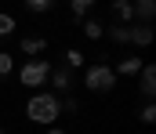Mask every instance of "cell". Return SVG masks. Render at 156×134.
I'll use <instances>...</instances> for the list:
<instances>
[{"mask_svg":"<svg viewBox=\"0 0 156 134\" xmlns=\"http://www.w3.org/2000/svg\"><path fill=\"white\" fill-rule=\"evenodd\" d=\"M69 7H73V15H76V22L87 18V11L94 7V0H69Z\"/></svg>","mask_w":156,"mask_h":134,"instance_id":"13","label":"cell"},{"mask_svg":"<svg viewBox=\"0 0 156 134\" xmlns=\"http://www.w3.org/2000/svg\"><path fill=\"white\" fill-rule=\"evenodd\" d=\"M11 33H15V18L7 11H0V36H11Z\"/></svg>","mask_w":156,"mask_h":134,"instance_id":"15","label":"cell"},{"mask_svg":"<svg viewBox=\"0 0 156 134\" xmlns=\"http://www.w3.org/2000/svg\"><path fill=\"white\" fill-rule=\"evenodd\" d=\"M47 80L55 84V94H58V98H66V91L73 87V69H51Z\"/></svg>","mask_w":156,"mask_h":134,"instance_id":"4","label":"cell"},{"mask_svg":"<svg viewBox=\"0 0 156 134\" xmlns=\"http://www.w3.org/2000/svg\"><path fill=\"white\" fill-rule=\"evenodd\" d=\"M11 69H15V58H11L7 51H0V76H7Z\"/></svg>","mask_w":156,"mask_h":134,"instance_id":"16","label":"cell"},{"mask_svg":"<svg viewBox=\"0 0 156 134\" xmlns=\"http://www.w3.org/2000/svg\"><path fill=\"white\" fill-rule=\"evenodd\" d=\"M153 120H156V105L145 101V105H142V123H153Z\"/></svg>","mask_w":156,"mask_h":134,"instance_id":"18","label":"cell"},{"mask_svg":"<svg viewBox=\"0 0 156 134\" xmlns=\"http://www.w3.org/2000/svg\"><path fill=\"white\" fill-rule=\"evenodd\" d=\"M66 65H69V69H83V65H87V62H83V51H76V47L66 51Z\"/></svg>","mask_w":156,"mask_h":134,"instance_id":"14","label":"cell"},{"mask_svg":"<svg viewBox=\"0 0 156 134\" xmlns=\"http://www.w3.org/2000/svg\"><path fill=\"white\" fill-rule=\"evenodd\" d=\"M26 116L40 123V127H55V120L62 116V105H58V94H33L26 101Z\"/></svg>","mask_w":156,"mask_h":134,"instance_id":"1","label":"cell"},{"mask_svg":"<svg viewBox=\"0 0 156 134\" xmlns=\"http://www.w3.org/2000/svg\"><path fill=\"white\" fill-rule=\"evenodd\" d=\"M138 76H142V80H138V84H142V98H153L156 94V65L142 62V73H138Z\"/></svg>","mask_w":156,"mask_h":134,"instance_id":"5","label":"cell"},{"mask_svg":"<svg viewBox=\"0 0 156 134\" xmlns=\"http://www.w3.org/2000/svg\"><path fill=\"white\" fill-rule=\"evenodd\" d=\"M44 47H47L44 36H26V40H22V51H26V54H40Z\"/></svg>","mask_w":156,"mask_h":134,"instance_id":"12","label":"cell"},{"mask_svg":"<svg viewBox=\"0 0 156 134\" xmlns=\"http://www.w3.org/2000/svg\"><path fill=\"white\" fill-rule=\"evenodd\" d=\"M105 33H109L116 44H131V26H116V22H113V26H105Z\"/></svg>","mask_w":156,"mask_h":134,"instance_id":"11","label":"cell"},{"mask_svg":"<svg viewBox=\"0 0 156 134\" xmlns=\"http://www.w3.org/2000/svg\"><path fill=\"white\" fill-rule=\"evenodd\" d=\"M51 69H55L51 62L33 58V62H26V65H22V73H18V84H22V87H40V84H47Z\"/></svg>","mask_w":156,"mask_h":134,"instance_id":"3","label":"cell"},{"mask_svg":"<svg viewBox=\"0 0 156 134\" xmlns=\"http://www.w3.org/2000/svg\"><path fill=\"white\" fill-rule=\"evenodd\" d=\"M83 33H87V40H102L105 36V26L98 18H83Z\"/></svg>","mask_w":156,"mask_h":134,"instance_id":"10","label":"cell"},{"mask_svg":"<svg viewBox=\"0 0 156 134\" xmlns=\"http://www.w3.org/2000/svg\"><path fill=\"white\" fill-rule=\"evenodd\" d=\"M0 134H4V131H0Z\"/></svg>","mask_w":156,"mask_h":134,"instance_id":"20","label":"cell"},{"mask_svg":"<svg viewBox=\"0 0 156 134\" xmlns=\"http://www.w3.org/2000/svg\"><path fill=\"white\" fill-rule=\"evenodd\" d=\"M51 4H55V0H26V7H29V11H37V15H44Z\"/></svg>","mask_w":156,"mask_h":134,"instance_id":"17","label":"cell"},{"mask_svg":"<svg viewBox=\"0 0 156 134\" xmlns=\"http://www.w3.org/2000/svg\"><path fill=\"white\" fill-rule=\"evenodd\" d=\"M131 44L134 47H149L153 44V26H131Z\"/></svg>","mask_w":156,"mask_h":134,"instance_id":"8","label":"cell"},{"mask_svg":"<svg viewBox=\"0 0 156 134\" xmlns=\"http://www.w3.org/2000/svg\"><path fill=\"white\" fill-rule=\"evenodd\" d=\"M113 18H116V26H134L131 0H113Z\"/></svg>","mask_w":156,"mask_h":134,"instance_id":"7","label":"cell"},{"mask_svg":"<svg viewBox=\"0 0 156 134\" xmlns=\"http://www.w3.org/2000/svg\"><path fill=\"white\" fill-rule=\"evenodd\" d=\"M47 134H69V131H62V127H47Z\"/></svg>","mask_w":156,"mask_h":134,"instance_id":"19","label":"cell"},{"mask_svg":"<svg viewBox=\"0 0 156 134\" xmlns=\"http://www.w3.org/2000/svg\"><path fill=\"white\" fill-rule=\"evenodd\" d=\"M131 11H134V18H142V26H149L156 18V0H134Z\"/></svg>","mask_w":156,"mask_h":134,"instance_id":"6","label":"cell"},{"mask_svg":"<svg viewBox=\"0 0 156 134\" xmlns=\"http://www.w3.org/2000/svg\"><path fill=\"white\" fill-rule=\"evenodd\" d=\"M113 73H116V76H138V73H142V58H123Z\"/></svg>","mask_w":156,"mask_h":134,"instance_id":"9","label":"cell"},{"mask_svg":"<svg viewBox=\"0 0 156 134\" xmlns=\"http://www.w3.org/2000/svg\"><path fill=\"white\" fill-rule=\"evenodd\" d=\"M83 87L94 91V94H105V91L116 87V73L105 65V62H98V65H87L83 69Z\"/></svg>","mask_w":156,"mask_h":134,"instance_id":"2","label":"cell"}]
</instances>
